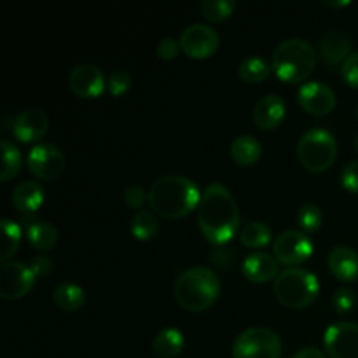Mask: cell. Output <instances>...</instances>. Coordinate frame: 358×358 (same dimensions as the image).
<instances>
[{
  "label": "cell",
  "mask_w": 358,
  "mask_h": 358,
  "mask_svg": "<svg viewBox=\"0 0 358 358\" xmlns=\"http://www.w3.org/2000/svg\"><path fill=\"white\" fill-rule=\"evenodd\" d=\"M198 226L208 243L220 247L234 238L240 227V210L229 189L222 184L206 185L198 205Z\"/></svg>",
  "instance_id": "cell-1"
},
{
  "label": "cell",
  "mask_w": 358,
  "mask_h": 358,
  "mask_svg": "<svg viewBox=\"0 0 358 358\" xmlns=\"http://www.w3.org/2000/svg\"><path fill=\"white\" fill-rule=\"evenodd\" d=\"M199 189L191 178L166 175L157 178L149 191V206L156 215L168 220H178L198 210Z\"/></svg>",
  "instance_id": "cell-2"
},
{
  "label": "cell",
  "mask_w": 358,
  "mask_h": 358,
  "mask_svg": "<svg viewBox=\"0 0 358 358\" xmlns=\"http://www.w3.org/2000/svg\"><path fill=\"white\" fill-rule=\"evenodd\" d=\"M175 299L178 306L191 313L205 311L219 299L220 280L215 271L205 266H194L182 273L175 282Z\"/></svg>",
  "instance_id": "cell-3"
},
{
  "label": "cell",
  "mask_w": 358,
  "mask_h": 358,
  "mask_svg": "<svg viewBox=\"0 0 358 358\" xmlns=\"http://www.w3.org/2000/svg\"><path fill=\"white\" fill-rule=\"evenodd\" d=\"M317 66V51L304 38H287L276 45L271 58V69L280 80L299 84L313 73Z\"/></svg>",
  "instance_id": "cell-4"
},
{
  "label": "cell",
  "mask_w": 358,
  "mask_h": 358,
  "mask_svg": "<svg viewBox=\"0 0 358 358\" xmlns=\"http://www.w3.org/2000/svg\"><path fill=\"white\" fill-rule=\"evenodd\" d=\"M318 280L313 273L303 268H287L275 280V296L282 306L290 310H304L315 303L318 296Z\"/></svg>",
  "instance_id": "cell-5"
},
{
  "label": "cell",
  "mask_w": 358,
  "mask_h": 358,
  "mask_svg": "<svg viewBox=\"0 0 358 358\" xmlns=\"http://www.w3.org/2000/svg\"><path fill=\"white\" fill-rule=\"evenodd\" d=\"M297 157L311 173H324L338 157V143L327 129H308L297 143Z\"/></svg>",
  "instance_id": "cell-6"
},
{
  "label": "cell",
  "mask_w": 358,
  "mask_h": 358,
  "mask_svg": "<svg viewBox=\"0 0 358 358\" xmlns=\"http://www.w3.org/2000/svg\"><path fill=\"white\" fill-rule=\"evenodd\" d=\"M282 339L266 327H250L233 343V358H280Z\"/></svg>",
  "instance_id": "cell-7"
},
{
  "label": "cell",
  "mask_w": 358,
  "mask_h": 358,
  "mask_svg": "<svg viewBox=\"0 0 358 358\" xmlns=\"http://www.w3.org/2000/svg\"><path fill=\"white\" fill-rule=\"evenodd\" d=\"M35 285V275L30 266L20 261L2 262L0 268V297L16 301L28 296Z\"/></svg>",
  "instance_id": "cell-8"
},
{
  "label": "cell",
  "mask_w": 358,
  "mask_h": 358,
  "mask_svg": "<svg viewBox=\"0 0 358 358\" xmlns=\"http://www.w3.org/2000/svg\"><path fill=\"white\" fill-rule=\"evenodd\" d=\"M65 156L52 143H37L28 154V170L41 180H56L65 171Z\"/></svg>",
  "instance_id": "cell-9"
},
{
  "label": "cell",
  "mask_w": 358,
  "mask_h": 358,
  "mask_svg": "<svg viewBox=\"0 0 358 358\" xmlns=\"http://www.w3.org/2000/svg\"><path fill=\"white\" fill-rule=\"evenodd\" d=\"M275 257L278 259L280 264L283 266H297L303 264L304 261L313 254V243L303 231H283L273 245Z\"/></svg>",
  "instance_id": "cell-10"
},
{
  "label": "cell",
  "mask_w": 358,
  "mask_h": 358,
  "mask_svg": "<svg viewBox=\"0 0 358 358\" xmlns=\"http://www.w3.org/2000/svg\"><path fill=\"white\" fill-rule=\"evenodd\" d=\"M180 48L191 59H206L219 49L220 37L213 28L196 23L185 28L180 35Z\"/></svg>",
  "instance_id": "cell-11"
},
{
  "label": "cell",
  "mask_w": 358,
  "mask_h": 358,
  "mask_svg": "<svg viewBox=\"0 0 358 358\" xmlns=\"http://www.w3.org/2000/svg\"><path fill=\"white\" fill-rule=\"evenodd\" d=\"M66 80H69L70 91L84 100L98 98L107 87V80H105L101 69L91 65V63H80V65L73 66Z\"/></svg>",
  "instance_id": "cell-12"
},
{
  "label": "cell",
  "mask_w": 358,
  "mask_h": 358,
  "mask_svg": "<svg viewBox=\"0 0 358 358\" xmlns=\"http://www.w3.org/2000/svg\"><path fill=\"white\" fill-rule=\"evenodd\" d=\"M324 345L331 358H358V325L352 322L331 325L325 331Z\"/></svg>",
  "instance_id": "cell-13"
},
{
  "label": "cell",
  "mask_w": 358,
  "mask_h": 358,
  "mask_svg": "<svg viewBox=\"0 0 358 358\" xmlns=\"http://www.w3.org/2000/svg\"><path fill=\"white\" fill-rule=\"evenodd\" d=\"M297 101L303 107L304 112L311 115H327L336 107V93L324 83H308L303 84L297 93Z\"/></svg>",
  "instance_id": "cell-14"
},
{
  "label": "cell",
  "mask_w": 358,
  "mask_h": 358,
  "mask_svg": "<svg viewBox=\"0 0 358 358\" xmlns=\"http://www.w3.org/2000/svg\"><path fill=\"white\" fill-rule=\"evenodd\" d=\"M49 129V119L41 108H24L13 122V135L21 143H31L42 140Z\"/></svg>",
  "instance_id": "cell-15"
},
{
  "label": "cell",
  "mask_w": 358,
  "mask_h": 358,
  "mask_svg": "<svg viewBox=\"0 0 358 358\" xmlns=\"http://www.w3.org/2000/svg\"><path fill=\"white\" fill-rule=\"evenodd\" d=\"M285 117V101L278 94H266L255 103L252 119L262 131H271L282 124Z\"/></svg>",
  "instance_id": "cell-16"
},
{
  "label": "cell",
  "mask_w": 358,
  "mask_h": 358,
  "mask_svg": "<svg viewBox=\"0 0 358 358\" xmlns=\"http://www.w3.org/2000/svg\"><path fill=\"white\" fill-rule=\"evenodd\" d=\"M245 278L254 283H266L269 280H276L280 275V262L275 255L266 252H254L247 255L241 266Z\"/></svg>",
  "instance_id": "cell-17"
},
{
  "label": "cell",
  "mask_w": 358,
  "mask_h": 358,
  "mask_svg": "<svg viewBox=\"0 0 358 358\" xmlns=\"http://www.w3.org/2000/svg\"><path fill=\"white\" fill-rule=\"evenodd\" d=\"M320 55L329 66L343 65L352 56V41L343 31H327L320 38Z\"/></svg>",
  "instance_id": "cell-18"
},
{
  "label": "cell",
  "mask_w": 358,
  "mask_h": 358,
  "mask_svg": "<svg viewBox=\"0 0 358 358\" xmlns=\"http://www.w3.org/2000/svg\"><path fill=\"white\" fill-rule=\"evenodd\" d=\"M329 271L339 282H355L358 278V254L350 247H336L327 259Z\"/></svg>",
  "instance_id": "cell-19"
},
{
  "label": "cell",
  "mask_w": 358,
  "mask_h": 358,
  "mask_svg": "<svg viewBox=\"0 0 358 358\" xmlns=\"http://www.w3.org/2000/svg\"><path fill=\"white\" fill-rule=\"evenodd\" d=\"M44 196L45 191L38 182L28 180L14 189L10 201L20 213H35L44 205Z\"/></svg>",
  "instance_id": "cell-20"
},
{
  "label": "cell",
  "mask_w": 358,
  "mask_h": 358,
  "mask_svg": "<svg viewBox=\"0 0 358 358\" xmlns=\"http://www.w3.org/2000/svg\"><path fill=\"white\" fill-rule=\"evenodd\" d=\"M24 227V236L31 247L41 252H49L58 245V229L45 220H30Z\"/></svg>",
  "instance_id": "cell-21"
},
{
  "label": "cell",
  "mask_w": 358,
  "mask_h": 358,
  "mask_svg": "<svg viewBox=\"0 0 358 358\" xmlns=\"http://www.w3.org/2000/svg\"><path fill=\"white\" fill-rule=\"evenodd\" d=\"M262 145L255 136H236L231 143V157L240 166H252L261 159Z\"/></svg>",
  "instance_id": "cell-22"
},
{
  "label": "cell",
  "mask_w": 358,
  "mask_h": 358,
  "mask_svg": "<svg viewBox=\"0 0 358 358\" xmlns=\"http://www.w3.org/2000/svg\"><path fill=\"white\" fill-rule=\"evenodd\" d=\"M184 334L178 329L168 327L157 332L152 343V350L159 358H175L177 355H180L182 350H184Z\"/></svg>",
  "instance_id": "cell-23"
},
{
  "label": "cell",
  "mask_w": 358,
  "mask_h": 358,
  "mask_svg": "<svg viewBox=\"0 0 358 358\" xmlns=\"http://www.w3.org/2000/svg\"><path fill=\"white\" fill-rule=\"evenodd\" d=\"M52 301L62 311H77L86 304V292L76 283H59L52 292Z\"/></svg>",
  "instance_id": "cell-24"
},
{
  "label": "cell",
  "mask_w": 358,
  "mask_h": 358,
  "mask_svg": "<svg viewBox=\"0 0 358 358\" xmlns=\"http://www.w3.org/2000/svg\"><path fill=\"white\" fill-rule=\"evenodd\" d=\"M271 70L269 63L261 56H248L238 66V76L247 84H259L268 79Z\"/></svg>",
  "instance_id": "cell-25"
},
{
  "label": "cell",
  "mask_w": 358,
  "mask_h": 358,
  "mask_svg": "<svg viewBox=\"0 0 358 358\" xmlns=\"http://www.w3.org/2000/svg\"><path fill=\"white\" fill-rule=\"evenodd\" d=\"M0 150H2V168H0V180L9 182L10 178L16 177L23 164L20 149L9 140L0 142Z\"/></svg>",
  "instance_id": "cell-26"
},
{
  "label": "cell",
  "mask_w": 358,
  "mask_h": 358,
  "mask_svg": "<svg viewBox=\"0 0 358 358\" xmlns=\"http://www.w3.org/2000/svg\"><path fill=\"white\" fill-rule=\"evenodd\" d=\"M157 231H159V224H157L156 213L150 210H140L131 219V234L138 241H150L156 238Z\"/></svg>",
  "instance_id": "cell-27"
},
{
  "label": "cell",
  "mask_w": 358,
  "mask_h": 358,
  "mask_svg": "<svg viewBox=\"0 0 358 358\" xmlns=\"http://www.w3.org/2000/svg\"><path fill=\"white\" fill-rule=\"evenodd\" d=\"M2 227V250H0V261L9 262V259L16 254V250L20 248L21 243V227L20 224H16L14 220L3 219L0 222Z\"/></svg>",
  "instance_id": "cell-28"
},
{
  "label": "cell",
  "mask_w": 358,
  "mask_h": 358,
  "mask_svg": "<svg viewBox=\"0 0 358 358\" xmlns=\"http://www.w3.org/2000/svg\"><path fill=\"white\" fill-rule=\"evenodd\" d=\"M271 241V229L264 222H250L240 231V243L247 248H262Z\"/></svg>",
  "instance_id": "cell-29"
},
{
  "label": "cell",
  "mask_w": 358,
  "mask_h": 358,
  "mask_svg": "<svg viewBox=\"0 0 358 358\" xmlns=\"http://www.w3.org/2000/svg\"><path fill=\"white\" fill-rule=\"evenodd\" d=\"M234 9H236L234 0H203L201 2L203 16H205V20L212 21V23L226 21L234 13Z\"/></svg>",
  "instance_id": "cell-30"
},
{
  "label": "cell",
  "mask_w": 358,
  "mask_h": 358,
  "mask_svg": "<svg viewBox=\"0 0 358 358\" xmlns=\"http://www.w3.org/2000/svg\"><path fill=\"white\" fill-rule=\"evenodd\" d=\"M322 222H324V213H322L320 206L313 205V203L301 206L297 212V224L304 233H315L320 229Z\"/></svg>",
  "instance_id": "cell-31"
},
{
  "label": "cell",
  "mask_w": 358,
  "mask_h": 358,
  "mask_svg": "<svg viewBox=\"0 0 358 358\" xmlns=\"http://www.w3.org/2000/svg\"><path fill=\"white\" fill-rule=\"evenodd\" d=\"M131 87V76L128 70H112V73L107 79V90L112 96H121Z\"/></svg>",
  "instance_id": "cell-32"
},
{
  "label": "cell",
  "mask_w": 358,
  "mask_h": 358,
  "mask_svg": "<svg viewBox=\"0 0 358 358\" xmlns=\"http://www.w3.org/2000/svg\"><path fill=\"white\" fill-rule=\"evenodd\" d=\"M332 308H334L336 313L346 315L350 311H353L357 303V297L353 294V290L350 289H338L334 294H332Z\"/></svg>",
  "instance_id": "cell-33"
},
{
  "label": "cell",
  "mask_w": 358,
  "mask_h": 358,
  "mask_svg": "<svg viewBox=\"0 0 358 358\" xmlns=\"http://www.w3.org/2000/svg\"><path fill=\"white\" fill-rule=\"evenodd\" d=\"M124 203L133 210H142L145 203H149V192L140 185H131L124 191Z\"/></svg>",
  "instance_id": "cell-34"
},
{
  "label": "cell",
  "mask_w": 358,
  "mask_h": 358,
  "mask_svg": "<svg viewBox=\"0 0 358 358\" xmlns=\"http://www.w3.org/2000/svg\"><path fill=\"white\" fill-rule=\"evenodd\" d=\"M341 76L348 86L358 87V52H352V56L343 63Z\"/></svg>",
  "instance_id": "cell-35"
},
{
  "label": "cell",
  "mask_w": 358,
  "mask_h": 358,
  "mask_svg": "<svg viewBox=\"0 0 358 358\" xmlns=\"http://www.w3.org/2000/svg\"><path fill=\"white\" fill-rule=\"evenodd\" d=\"M180 49H182L180 42H177L175 38H171V37H166V38H163L159 44H157L156 52L161 59H164V62H171V59L177 58L178 52H180Z\"/></svg>",
  "instance_id": "cell-36"
},
{
  "label": "cell",
  "mask_w": 358,
  "mask_h": 358,
  "mask_svg": "<svg viewBox=\"0 0 358 358\" xmlns=\"http://www.w3.org/2000/svg\"><path fill=\"white\" fill-rule=\"evenodd\" d=\"M341 182L346 191L358 194V161H352V163L346 164L341 173Z\"/></svg>",
  "instance_id": "cell-37"
},
{
  "label": "cell",
  "mask_w": 358,
  "mask_h": 358,
  "mask_svg": "<svg viewBox=\"0 0 358 358\" xmlns=\"http://www.w3.org/2000/svg\"><path fill=\"white\" fill-rule=\"evenodd\" d=\"M30 268L31 271H34L35 278H41V276L44 278V276H48L49 273L52 271V259L45 254L37 255V257L31 261Z\"/></svg>",
  "instance_id": "cell-38"
},
{
  "label": "cell",
  "mask_w": 358,
  "mask_h": 358,
  "mask_svg": "<svg viewBox=\"0 0 358 358\" xmlns=\"http://www.w3.org/2000/svg\"><path fill=\"white\" fill-rule=\"evenodd\" d=\"M210 261L219 266V268L229 269L234 262V254L233 250H213L210 254Z\"/></svg>",
  "instance_id": "cell-39"
},
{
  "label": "cell",
  "mask_w": 358,
  "mask_h": 358,
  "mask_svg": "<svg viewBox=\"0 0 358 358\" xmlns=\"http://www.w3.org/2000/svg\"><path fill=\"white\" fill-rule=\"evenodd\" d=\"M292 358H327V357L322 353V350L313 348V346H311V348H303L301 352H297Z\"/></svg>",
  "instance_id": "cell-40"
},
{
  "label": "cell",
  "mask_w": 358,
  "mask_h": 358,
  "mask_svg": "<svg viewBox=\"0 0 358 358\" xmlns=\"http://www.w3.org/2000/svg\"><path fill=\"white\" fill-rule=\"evenodd\" d=\"M322 6H325V7H345V6H348V0H341V2H329V0H322Z\"/></svg>",
  "instance_id": "cell-41"
},
{
  "label": "cell",
  "mask_w": 358,
  "mask_h": 358,
  "mask_svg": "<svg viewBox=\"0 0 358 358\" xmlns=\"http://www.w3.org/2000/svg\"><path fill=\"white\" fill-rule=\"evenodd\" d=\"M355 149L358 150V135L355 136Z\"/></svg>",
  "instance_id": "cell-42"
},
{
  "label": "cell",
  "mask_w": 358,
  "mask_h": 358,
  "mask_svg": "<svg viewBox=\"0 0 358 358\" xmlns=\"http://www.w3.org/2000/svg\"><path fill=\"white\" fill-rule=\"evenodd\" d=\"M357 119H358V105H357Z\"/></svg>",
  "instance_id": "cell-43"
}]
</instances>
